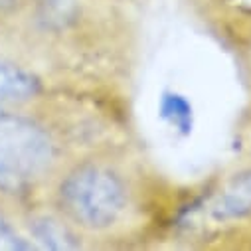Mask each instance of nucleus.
<instances>
[{"label": "nucleus", "instance_id": "obj_1", "mask_svg": "<svg viewBox=\"0 0 251 251\" xmlns=\"http://www.w3.org/2000/svg\"><path fill=\"white\" fill-rule=\"evenodd\" d=\"M51 141L48 135L18 117L0 115V186L18 190L40 176L51 162Z\"/></svg>", "mask_w": 251, "mask_h": 251}, {"label": "nucleus", "instance_id": "obj_2", "mask_svg": "<svg viewBox=\"0 0 251 251\" xmlns=\"http://www.w3.org/2000/svg\"><path fill=\"white\" fill-rule=\"evenodd\" d=\"M61 198L75 220L97 229L115 224L127 204V194L119 178L97 166L74 172L61 186Z\"/></svg>", "mask_w": 251, "mask_h": 251}, {"label": "nucleus", "instance_id": "obj_3", "mask_svg": "<svg viewBox=\"0 0 251 251\" xmlns=\"http://www.w3.org/2000/svg\"><path fill=\"white\" fill-rule=\"evenodd\" d=\"M251 212V174L233 180L216 198L212 214L218 220H233Z\"/></svg>", "mask_w": 251, "mask_h": 251}, {"label": "nucleus", "instance_id": "obj_4", "mask_svg": "<svg viewBox=\"0 0 251 251\" xmlns=\"http://www.w3.org/2000/svg\"><path fill=\"white\" fill-rule=\"evenodd\" d=\"M36 79L16 66L0 61V103L26 101L36 93Z\"/></svg>", "mask_w": 251, "mask_h": 251}, {"label": "nucleus", "instance_id": "obj_5", "mask_svg": "<svg viewBox=\"0 0 251 251\" xmlns=\"http://www.w3.org/2000/svg\"><path fill=\"white\" fill-rule=\"evenodd\" d=\"M34 237L48 249H74L77 247L72 233L51 220L38 222L34 226Z\"/></svg>", "mask_w": 251, "mask_h": 251}, {"label": "nucleus", "instance_id": "obj_6", "mask_svg": "<svg viewBox=\"0 0 251 251\" xmlns=\"http://www.w3.org/2000/svg\"><path fill=\"white\" fill-rule=\"evenodd\" d=\"M162 115L178 127L180 131H188L192 127V111L180 95H166L162 101Z\"/></svg>", "mask_w": 251, "mask_h": 251}, {"label": "nucleus", "instance_id": "obj_7", "mask_svg": "<svg viewBox=\"0 0 251 251\" xmlns=\"http://www.w3.org/2000/svg\"><path fill=\"white\" fill-rule=\"evenodd\" d=\"M0 249H28V245L0 218Z\"/></svg>", "mask_w": 251, "mask_h": 251}]
</instances>
